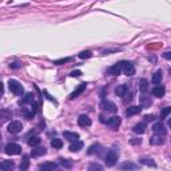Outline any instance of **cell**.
Here are the masks:
<instances>
[{
  "instance_id": "obj_16",
  "label": "cell",
  "mask_w": 171,
  "mask_h": 171,
  "mask_svg": "<svg viewBox=\"0 0 171 171\" xmlns=\"http://www.w3.org/2000/svg\"><path fill=\"white\" fill-rule=\"evenodd\" d=\"M162 79H163V74H162L161 70H158L156 72H154V75H152V78H151V82L158 86V84H161Z\"/></svg>"
},
{
  "instance_id": "obj_39",
  "label": "cell",
  "mask_w": 171,
  "mask_h": 171,
  "mask_svg": "<svg viewBox=\"0 0 171 171\" xmlns=\"http://www.w3.org/2000/svg\"><path fill=\"white\" fill-rule=\"evenodd\" d=\"M163 58H165V59H167V60H170L171 59V52H170V51H166V52L163 54Z\"/></svg>"
},
{
  "instance_id": "obj_26",
  "label": "cell",
  "mask_w": 171,
  "mask_h": 171,
  "mask_svg": "<svg viewBox=\"0 0 171 171\" xmlns=\"http://www.w3.org/2000/svg\"><path fill=\"white\" fill-rule=\"evenodd\" d=\"M100 150H102V146L100 144H92L90 148H88V154L90 155H92V154H95V152H98V154H100Z\"/></svg>"
},
{
  "instance_id": "obj_41",
  "label": "cell",
  "mask_w": 171,
  "mask_h": 171,
  "mask_svg": "<svg viewBox=\"0 0 171 171\" xmlns=\"http://www.w3.org/2000/svg\"><path fill=\"white\" fill-rule=\"evenodd\" d=\"M130 142H131V144H140L142 140L140 139H131Z\"/></svg>"
},
{
  "instance_id": "obj_13",
  "label": "cell",
  "mask_w": 171,
  "mask_h": 171,
  "mask_svg": "<svg viewBox=\"0 0 171 171\" xmlns=\"http://www.w3.org/2000/svg\"><path fill=\"white\" fill-rule=\"evenodd\" d=\"M91 123H92V122H91V119L87 115H80L78 118V125L80 127H90Z\"/></svg>"
},
{
  "instance_id": "obj_15",
  "label": "cell",
  "mask_w": 171,
  "mask_h": 171,
  "mask_svg": "<svg viewBox=\"0 0 171 171\" xmlns=\"http://www.w3.org/2000/svg\"><path fill=\"white\" fill-rule=\"evenodd\" d=\"M63 135H64L65 139H67V140H70L71 143H74V142L79 140V134H78V132H71V131H64V132H63Z\"/></svg>"
},
{
  "instance_id": "obj_20",
  "label": "cell",
  "mask_w": 171,
  "mask_h": 171,
  "mask_svg": "<svg viewBox=\"0 0 171 171\" xmlns=\"http://www.w3.org/2000/svg\"><path fill=\"white\" fill-rule=\"evenodd\" d=\"M132 131L135 134H144L146 132V125H144V123H138V125L134 126Z\"/></svg>"
},
{
  "instance_id": "obj_37",
  "label": "cell",
  "mask_w": 171,
  "mask_h": 171,
  "mask_svg": "<svg viewBox=\"0 0 171 171\" xmlns=\"http://www.w3.org/2000/svg\"><path fill=\"white\" fill-rule=\"evenodd\" d=\"M80 75H82V71H79V70H75L70 74V76H72V78H75V76H80Z\"/></svg>"
},
{
  "instance_id": "obj_7",
  "label": "cell",
  "mask_w": 171,
  "mask_h": 171,
  "mask_svg": "<svg viewBox=\"0 0 171 171\" xmlns=\"http://www.w3.org/2000/svg\"><path fill=\"white\" fill-rule=\"evenodd\" d=\"M121 118L119 116H112V118H110L108 121H106V125L110 127L111 130H118V127L121 126Z\"/></svg>"
},
{
  "instance_id": "obj_10",
  "label": "cell",
  "mask_w": 171,
  "mask_h": 171,
  "mask_svg": "<svg viewBox=\"0 0 171 171\" xmlns=\"http://www.w3.org/2000/svg\"><path fill=\"white\" fill-rule=\"evenodd\" d=\"M121 72H122V68H121V64H119V63L111 65V67L107 70V74H108V75H112V76L121 75Z\"/></svg>"
},
{
  "instance_id": "obj_18",
  "label": "cell",
  "mask_w": 171,
  "mask_h": 171,
  "mask_svg": "<svg viewBox=\"0 0 171 171\" xmlns=\"http://www.w3.org/2000/svg\"><path fill=\"white\" fill-rule=\"evenodd\" d=\"M140 111H142V107H140V106H131V107L127 108L126 115H127V116H134V115L139 114Z\"/></svg>"
},
{
  "instance_id": "obj_3",
  "label": "cell",
  "mask_w": 171,
  "mask_h": 171,
  "mask_svg": "<svg viewBox=\"0 0 171 171\" xmlns=\"http://www.w3.org/2000/svg\"><path fill=\"white\" fill-rule=\"evenodd\" d=\"M121 68H122V71L125 72V74L127 76H131V75H134L135 74V65H134L132 61H128V60H123L121 61Z\"/></svg>"
},
{
  "instance_id": "obj_4",
  "label": "cell",
  "mask_w": 171,
  "mask_h": 171,
  "mask_svg": "<svg viewBox=\"0 0 171 171\" xmlns=\"http://www.w3.org/2000/svg\"><path fill=\"white\" fill-rule=\"evenodd\" d=\"M99 107H100L103 111L112 112V114H115V112L118 111V107H116V104L114 103V102H110V100H102Z\"/></svg>"
},
{
  "instance_id": "obj_30",
  "label": "cell",
  "mask_w": 171,
  "mask_h": 171,
  "mask_svg": "<svg viewBox=\"0 0 171 171\" xmlns=\"http://www.w3.org/2000/svg\"><path fill=\"white\" fill-rule=\"evenodd\" d=\"M139 162L142 163V165H146V166H151V167L155 166V162L152 161L151 158H140Z\"/></svg>"
},
{
  "instance_id": "obj_40",
  "label": "cell",
  "mask_w": 171,
  "mask_h": 171,
  "mask_svg": "<svg viewBox=\"0 0 171 171\" xmlns=\"http://www.w3.org/2000/svg\"><path fill=\"white\" fill-rule=\"evenodd\" d=\"M9 67L11 68H20L21 67V63H12V64H9Z\"/></svg>"
},
{
  "instance_id": "obj_38",
  "label": "cell",
  "mask_w": 171,
  "mask_h": 171,
  "mask_svg": "<svg viewBox=\"0 0 171 171\" xmlns=\"http://www.w3.org/2000/svg\"><path fill=\"white\" fill-rule=\"evenodd\" d=\"M154 119H155L154 115H146V116H144V121H146V122H152Z\"/></svg>"
},
{
  "instance_id": "obj_8",
  "label": "cell",
  "mask_w": 171,
  "mask_h": 171,
  "mask_svg": "<svg viewBox=\"0 0 171 171\" xmlns=\"http://www.w3.org/2000/svg\"><path fill=\"white\" fill-rule=\"evenodd\" d=\"M152 131L156 134V135H161V136H165L166 135V127L162 122H158L152 126Z\"/></svg>"
},
{
  "instance_id": "obj_14",
  "label": "cell",
  "mask_w": 171,
  "mask_h": 171,
  "mask_svg": "<svg viewBox=\"0 0 171 171\" xmlns=\"http://www.w3.org/2000/svg\"><path fill=\"white\" fill-rule=\"evenodd\" d=\"M0 167H2L3 171H12L15 169V162L13 161H3L0 163Z\"/></svg>"
},
{
  "instance_id": "obj_11",
  "label": "cell",
  "mask_w": 171,
  "mask_h": 171,
  "mask_svg": "<svg viewBox=\"0 0 171 171\" xmlns=\"http://www.w3.org/2000/svg\"><path fill=\"white\" fill-rule=\"evenodd\" d=\"M84 90H86V83H82V84H79L78 87H76V90L70 95V99L72 100V99H75V98H78L79 95H82V94L84 92Z\"/></svg>"
},
{
  "instance_id": "obj_31",
  "label": "cell",
  "mask_w": 171,
  "mask_h": 171,
  "mask_svg": "<svg viewBox=\"0 0 171 171\" xmlns=\"http://www.w3.org/2000/svg\"><path fill=\"white\" fill-rule=\"evenodd\" d=\"M148 88V82L146 80V79H142V80L139 82V90L142 91V92H146Z\"/></svg>"
},
{
  "instance_id": "obj_19",
  "label": "cell",
  "mask_w": 171,
  "mask_h": 171,
  "mask_svg": "<svg viewBox=\"0 0 171 171\" xmlns=\"http://www.w3.org/2000/svg\"><path fill=\"white\" fill-rule=\"evenodd\" d=\"M127 90H128V88H127V86H126V84H121V86H118V87L115 88V94H116L118 96H121V98H122V96H125V95H126Z\"/></svg>"
},
{
  "instance_id": "obj_28",
  "label": "cell",
  "mask_w": 171,
  "mask_h": 171,
  "mask_svg": "<svg viewBox=\"0 0 171 171\" xmlns=\"http://www.w3.org/2000/svg\"><path fill=\"white\" fill-rule=\"evenodd\" d=\"M51 146H52L54 148H61L63 147V142H61V139H58V138H55V139L51 140Z\"/></svg>"
},
{
  "instance_id": "obj_36",
  "label": "cell",
  "mask_w": 171,
  "mask_h": 171,
  "mask_svg": "<svg viewBox=\"0 0 171 171\" xmlns=\"http://www.w3.org/2000/svg\"><path fill=\"white\" fill-rule=\"evenodd\" d=\"M142 104H143V106L142 107H150L151 106V99H147V98H142Z\"/></svg>"
},
{
  "instance_id": "obj_29",
  "label": "cell",
  "mask_w": 171,
  "mask_h": 171,
  "mask_svg": "<svg viewBox=\"0 0 171 171\" xmlns=\"http://www.w3.org/2000/svg\"><path fill=\"white\" fill-rule=\"evenodd\" d=\"M40 138L39 136H32V138H30V139H28V144H30L31 147H35V146H38L39 143H40Z\"/></svg>"
},
{
  "instance_id": "obj_12",
  "label": "cell",
  "mask_w": 171,
  "mask_h": 171,
  "mask_svg": "<svg viewBox=\"0 0 171 171\" xmlns=\"http://www.w3.org/2000/svg\"><path fill=\"white\" fill-rule=\"evenodd\" d=\"M165 94H166V88H165L163 86H161V84L155 86L154 88H152V95L156 96V98H162V96H165Z\"/></svg>"
},
{
  "instance_id": "obj_2",
  "label": "cell",
  "mask_w": 171,
  "mask_h": 171,
  "mask_svg": "<svg viewBox=\"0 0 171 171\" xmlns=\"http://www.w3.org/2000/svg\"><path fill=\"white\" fill-rule=\"evenodd\" d=\"M118 158H119V152L115 150V148H110L106 154V165L108 167H112L118 162Z\"/></svg>"
},
{
  "instance_id": "obj_27",
  "label": "cell",
  "mask_w": 171,
  "mask_h": 171,
  "mask_svg": "<svg viewBox=\"0 0 171 171\" xmlns=\"http://www.w3.org/2000/svg\"><path fill=\"white\" fill-rule=\"evenodd\" d=\"M28 167H30V161H28L27 156H24L23 161H21V163H20V167H19V169H20V171H27Z\"/></svg>"
},
{
  "instance_id": "obj_1",
  "label": "cell",
  "mask_w": 171,
  "mask_h": 171,
  "mask_svg": "<svg viewBox=\"0 0 171 171\" xmlns=\"http://www.w3.org/2000/svg\"><path fill=\"white\" fill-rule=\"evenodd\" d=\"M8 87H9L11 92L15 94V95H17V96H21L24 94L23 86H21L17 80H15V79H9V80H8Z\"/></svg>"
},
{
  "instance_id": "obj_34",
  "label": "cell",
  "mask_w": 171,
  "mask_h": 171,
  "mask_svg": "<svg viewBox=\"0 0 171 171\" xmlns=\"http://www.w3.org/2000/svg\"><path fill=\"white\" fill-rule=\"evenodd\" d=\"M170 112H171V107H166V108H163V111H162V114H161V119H166L167 116H169Z\"/></svg>"
},
{
  "instance_id": "obj_43",
  "label": "cell",
  "mask_w": 171,
  "mask_h": 171,
  "mask_svg": "<svg viewBox=\"0 0 171 171\" xmlns=\"http://www.w3.org/2000/svg\"><path fill=\"white\" fill-rule=\"evenodd\" d=\"M0 169H2V167H0Z\"/></svg>"
},
{
  "instance_id": "obj_6",
  "label": "cell",
  "mask_w": 171,
  "mask_h": 171,
  "mask_svg": "<svg viewBox=\"0 0 171 171\" xmlns=\"http://www.w3.org/2000/svg\"><path fill=\"white\" fill-rule=\"evenodd\" d=\"M21 130H23V125L19 121H12L8 125V132L11 134H19Z\"/></svg>"
},
{
  "instance_id": "obj_42",
  "label": "cell",
  "mask_w": 171,
  "mask_h": 171,
  "mask_svg": "<svg viewBox=\"0 0 171 171\" xmlns=\"http://www.w3.org/2000/svg\"><path fill=\"white\" fill-rule=\"evenodd\" d=\"M3 91H4V87H3V83L0 82V95L3 94Z\"/></svg>"
},
{
  "instance_id": "obj_22",
  "label": "cell",
  "mask_w": 171,
  "mask_h": 171,
  "mask_svg": "<svg viewBox=\"0 0 171 171\" xmlns=\"http://www.w3.org/2000/svg\"><path fill=\"white\" fill-rule=\"evenodd\" d=\"M150 143H151V144H156V146H159V144H163V143H165V140H163V136L156 135V134H155V135L150 139Z\"/></svg>"
},
{
  "instance_id": "obj_9",
  "label": "cell",
  "mask_w": 171,
  "mask_h": 171,
  "mask_svg": "<svg viewBox=\"0 0 171 171\" xmlns=\"http://www.w3.org/2000/svg\"><path fill=\"white\" fill-rule=\"evenodd\" d=\"M119 169L122 171H135L138 169V165H135V163H132V162H125L119 166Z\"/></svg>"
},
{
  "instance_id": "obj_32",
  "label": "cell",
  "mask_w": 171,
  "mask_h": 171,
  "mask_svg": "<svg viewBox=\"0 0 171 171\" xmlns=\"http://www.w3.org/2000/svg\"><path fill=\"white\" fill-rule=\"evenodd\" d=\"M91 56H92V52H91V51H82V52L79 54V58H80V59H90Z\"/></svg>"
},
{
  "instance_id": "obj_5",
  "label": "cell",
  "mask_w": 171,
  "mask_h": 171,
  "mask_svg": "<svg viewBox=\"0 0 171 171\" xmlns=\"http://www.w3.org/2000/svg\"><path fill=\"white\" fill-rule=\"evenodd\" d=\"M4 150H6V154L8 155H19L21 152V147L16 143H8Z\"/></svg>"
},
{
  "instance_id": "obj_24",
  "label": "cell",
  "mask_w": 171,
  "mask_h": 171,
  "mask_svg": "<svg viewBox=\"0 0 171 171\" xmlns=\"http://www.w3.org/2000/svg\"><path fill=\"white\" fill-rule=\"evenodd\" d=\"M88 171H104V169L99 165V163L94 162V163H90L88 165Z\"/></svg>"
},
{
  "instance_id": "obj_35",
  "label": "cell",
  "mask_w": 171,
  "mask_h": 171,
  "mask_svg": "<svg viewBox=\"0 0 171 171\" xmlns=\"http://www.w3.org/2000/svg\"><path fill=\"white\" fill-rule=\"evenodd\" d=\"M68 61H71V58H63V59H59V60H55V61H54V64H56V65H60V64H64V63H68Z\"/></svg>"
},
{
  "instance_id": "obj_23",
  "label": "cell",
  "mask_w": 171,
  "mask_h": 171,
  "mask_svg": "<svg viewBox=\"0 0 171 171\" xmlns=\"http://www.w3.org/2000/svg\"><path fill=\"white\" fill-rule=\"evenodd\" d=\"M21 112H23V115L25 116V118H28V119H31L32 116L35 115V111L32 110V107H24Z\"/></svg>"
},
{
  "instance_id": "obj_21",
  "label": "cell",
  "mask_w": 171,
  "mask_h": 171,
  "mask_svg": "<svg viewBox=\"0 0 171 171\" xmlns=\"http://www.w3.org/2000/svg\"><path fill=\"white\" fill-rule=\"evenodd\" d=\"M83 148V142H80V140H76V142H74V143L70 146V151H72V152H78L79 150H82Z\"/></svg>"
},
{
  "instance_id": "obj_25",
  "label": "cell",
  "mask_w": 171,
  "mask_h": 171,
  "mask_svg": "<svg viewBox=\"0 0 171 171\" xmlns=\"http://www.w3.org/2000/svg\"><path fill=\"white\" fill-rule=\"evenodd\" d=\"M47 152V150L44 147H38V148H35V150H32V156H42V155H44Z\"/></svg>"
},
{
  "instance_id": "obj_17",
  "label": "cell",
  "mask_w": 171,
  "mask_h": 171,
  "mask_svg": "<svg viewBox=\"0 0 171 171\" xmlns=\"http://www.w3.org/2000/svg\"><path fill=\"white\" fill-rule=\"evenodd\" d=\"M56 169V163L54 162H44L40 165V171H54Z\"/></svg>"
},
{
  "instance_id": "obj_44",
  "label": "cell",
  "mask_w": 171,
  "mask_h": 171,
  "mask_svg": "<svg viewBox=\"0 0 171 171\" xmlns=\"http://www.w3.org/2000/svg\"><path fill=\"white\" fill-rule=\"evenodd\" d=\"M0 136H2V135H0Z\"/></svg>"
},
{
  "instance_id": "obj_33",
  "label": "cell",
  "mask_w": 171,
  "mask_h": 171,
  "mask_svg": "<svg viewBox=\"0 0 171 171\" xmlns=\"http://www.w3.org/2000/svg\"><path fill=\"white\" fill-rule=\"evenodd\" d=\"M60 161V165L67 167V169H71L72 167V162H70V159H59Z\"/></svg>"
}]
</instances>
